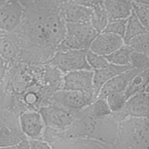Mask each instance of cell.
Here are the masks:
<instances>
[{
  "instance_id": "obj_14",
  "label": "cell",
  "mask_w": 149,
  "mask_h": 149,
  "mask_svg": "<svg viewBox=\"0 0 149 149\" xmlns=\"http://www.w3.org/2000/svg\"><path fill=\"white\" fill-rule=\"evenodd\" d=\"M52 149H112V145L91 139H59L48 143Z\"/></svg>"
},
{
  "instance_id": "obj_13",
  "label": "cell",
  "mask_w": 149,
  "mask_h": 149,
  "mask_svg": "<svg viewBox=\"0 0 149 149\" xmlns=\"http://www.w3.org/2000/svg\"><path fill=\"white\" fill-rule=\"evenodd\" d=\"M21 129L24 135L31 139H41L45 130V124L37 111H27L19 116Z\"/></svg>"
},
{
  "instance_id": "obj_31",
  "label": "cell",
  "mask_w": 149,
  "mask_h": 149,
  "mask_svg": "<svg viewBox=\"0 0 149 149\" xmlns=\"http://www.w3.org/2000/svg\"><path fill=\"white\" fill-rule=\"evenodd\" d=\"M127 19H118L109 21L108 24L103 32L112 33L123 38L125 33Z\"/></svg>"
},
{
  "instance_id": "obj_15",
  "label": "cell",
  "mask_w": 149,
  "mask_h": 149,
  "mask_svg": "<svg viewBox=\"0 0 149 149\" xmlns=\"http://www.w3.org/2000/svg\"><path fill=\"white\" fill-rule=\"evenodd\" d=\"M124 44L122 37L112 33L102 32L93 41L89 49L96 54L107 56Z\"/></svg>"
},
{
  "instance_id": "obj_18",
  "label": "cell",
  "mask_w": 149,
  "mask_h": 149,
  "mask_svg": "<svg viewBox=\"0 0 149 149\" xmlns=\"http://www.w3.org/2000/svg\"><path fill=\"white\" fill-rule=\"evenodd\" d=\"M132 68H133L131 65L119 66L109 63L104 68L94 70L93 88L95 98H97L101 88L106 83L117 75Z\"/></svg>"
},
{
  "instance_id": "obj_29",
  "label": "cell",
  "mask_w": 149,
  "mask_h": 149,
  "mask_svg": "<svg viewBox=\"0 0 149 149\" xmlns=\"http://www.w3.org/2000/svg\"><path fill=\"white\" fill-rule=\"evenodd\" d=\"M87 61L92 70H98L107 67L109 62L105 56L96 54L88 49L86 55Z\"/></svg>"
},
{
  "instance_id": "obj_5",
  "label": "cell",
  "mask_w": 149,
  "mask_h": 149,
  "mask_svg": "<svg viewBox=\"0 0 149 149\" xmlns=\"http://www.w3.org/2000/svg\"><path fill=\"white\" fill-rule=\"evenodd\" d=\"M90 23H66V34L58 47V51L88 50L98 34Z\"/></svg>"
},
{
  "instance_id": "obj_37",
  "label": "cell",
  "mask_w": 149,
  "mask_h": 149,
  "mask_svg": "<svg viewBox=\"0 0 149 149\" xmlns=\"http://www.w3.org/2000/svg\"><path fill=\"white\" fill-rule=\"evenodd\" d=\"M17 1H18L25 8L30 5V4L33 3L37 0H17Z\"/></svg>"
},
{
  "instance_id": "obj_4",
  "label": "cell",
  "mask_w": 149,
  "mask_h": 149,
  "mask_svg": "<svg viewBox=\"0 0 149 149\" xmlns=\"http://www.w3.org/2000/svg\"><path fill=\"white\" fill-rule=\"evenodd\" d=\"M116 141L135 149H149V119L128 118L118 122Z\"/></svg>"
},
{
  "instance_id": "obj_39",
  "label": "cell",
  "mask_w": 149,
  "mask_h": 149,
  "mask_svg": "<svg viewBox=\"0 0 149 149\" xmlns=\"http://www.w3.org/2000/svg\"><path fill=\"white\" fill-rule=\"evenodd\" d=\"M0 149H17L16 146H10L5 147H0Z\"/></svg>"
},
{
  "instance_id": "obj_6",
  "label": "cell",
  "mask_w": 149,
  "mask_h": 149,
  "mask_svg": "<svg viewBox=\"0 0 149 149\" xmlns=\"http://www.w3.org/2000/svg\"><path fill=\"white\" fill-rule=\"evenodd\" d=\"M19 115L12 111L0 107V147L16 146L24 139Z\"/></svg>"
},
{
  "instance_id": "obj_34",
  "label": "cell",
  "mask_w": 149,
  "mask_h": 149,
  "mask_svg": "<svg viewBox=\"0 0 149 149\" xmlns=\"http://www.w3.org/2000/svg\"><path fill=\"white\" fill-rule=\"evenodd\" d=\"M9 65V63H8L0 56V85L5 78Z\"/></svg>"
},
{
  "instance_id": "obj_43",
  "label": "cell",
  "mask_w": 149,
  "mask_h": 149,
  "mask_svg": "<svg viewBox=\"0 0 149 149\" xmlns=\"http://www.w3.org/2000/svg\"><path fill=\"white\" fill-rule=\"evenodd\" d=\"M147 55H148V56H149V48H148V51H147Z\"/></svg>"
},
{
  "instance_id": "obj_45",
  "label": "cell",
  "mask_w": 149,
  "mask_h": 149,
  "mask_svg": "<svg viewBox=\"0 0 149 149\" xmlns=\"http://www.w3.org/2000/svg\"></svg>"
},
{
  "instance_id": "obj_32",
  "label": "cell",
  "mask_w": 149,
  "mask_h": 149,
  "mask_svg": "<svg viewBox=\"0 0 149 149\" xmlns=\"http://www.w3.org/2000/svg\"><path fill=\"white\" fill-rule=\"evenodd\" d=\"M31 149H52L51 145L41 139H29Z\"/></svg>"
},
{
  "instance_id": "obj_19",
  "label": "cell",
  "mask_w": 149,
  "mask_h": 149,
  "mask_svg": "<svg viewBox=\"0 0 149 149\" xmlns=\"http://www.w3.org/2000/svg\"><path fill=\"white\" fill-rule=\"evenodd\" d=\"M104 6L109 21L127 19L133 12V2L131 0H105Z\"/></svg>"
},
{
  "instance_id": "obj_12",
  "label": "cell",
  "mask_w": 149,
  "mask_h": 149,
  "mask_svg": "<svg viewBox=\"0 0 149 149\" xmlns=\"http://www.w3.org/2000/svg\"><path fill=\"white\" fill-rule=\"evenodd\" d=\"M24 7L17 0H8L0 8V29L5 33L15 31L21 23Z\"/></svg>"
},
{
  "instance_id": "obj_28",
  "label": "cell",
  "mask_w": 149,
  "mask_h": 149,
  "mask_svg": "<svg viewBox=\"0 0 149 149\" xmlns=\"http://www.w3.org/2000/svg\"><path fill=\"white\" fill-rule=\"evenodd\" d=\"M92 113L98 117H107L112 113L109 106L105 98H97L90 105Z\"/></svg>"
},
{
  "instance_id": "obj_33",
  "label": "cell",
  "mask_w": 149,
  "mask_h": 149,
  "mask_svg": "<svg viewBox=\"0 0 149 149\" xmlns=\"http://www.w3.org/2000/svg\"><path fill=\"white\" fill-rule=\"evenodd\" d=\"M74 1L81 5L92 9L95 6L103 5L105 0H74Z\"/></svg>"
},
{
  "instance_id": "obj_16",
  "label": "cell",
  "mask_w": 149,
  "mask_h": 149,
  "mask_svg": "<svg viewBox=\"0 0 149 149\" xmlns=\"http://www.w3.org/2000/svg\"><path fill=\"white\" fill-rule=\"evenodd\" d=\"M62 15L66 23H90L92 9L81 5L74 0H66L62 8Z\"/></svg>"
},
{
  "instance_id": "obj_2",
  "label": "cell",
  "mask_w": 149,
  "mask_h": 149,
  "mask_svg": "<svg viewBox=\"0 0 149 149\" xmlns=\"http://www.w3.org/2000/svg\"><path fill=\"white\" fill-rule=\"evenodd\" d=\"M65 1L37 0L24 8L21 23L12 32L20 49L18 61L44 63L54 56L66 34Z\"/></svg>"
},
{
  "instance_id": "obj_8",
  "label": "cell",
  "mask_w": 149,
  "mask_h": 149,
  "mask_svg": "<svg viewBox=\"0 0 149 149\" xmlns=\"http://www.w3.org/2000/svg\"><path fill=\"white\" fill-rule=\"evenodd\" d=\"M38 112L45 127L59 131L65 130L71 125L76 113L55 104L42 107Z\"/></svg>"
},
{
  "instance_id": "obj_1",
  "label": "cell",
  "mask_w": 149,
  "mask_h": 149,
  "mask_svg": "<svg viewBox=\"0 0 149 149\" xmlns=\"http://www.w3.org/2000/svg\"><path fill=\"white\" fill-rule=\"evenodd\" d=\"M63 76L48 63H9L0 85V107L19 116L27 111H38L49 105L52 96L62 89Z\"/></svg>"
},
{
  "instance_id": "obj_42",
  "label": "cell",
  "mask_w": 149,
  "mask_h": 149,
  "mask_svg": "<svg viewBox=\"0 0 149 149\" xmlns=\"http://www.w3.org/2000/svg\"><path fill=\"white\" fill-rule=\"evenodd\" d=\"M146 92H148V93H149V85H148V86L147 87V89H146Z\"/></svg>"
},
{
  "instance_id": "obj_41",
  "label": "cell",
  "mask_w": 149,
  "mask_h": 149,
  "mask_svg": "<svg viewBox=\"0 0 149 149\" xmlns=\"http://www.w3.org/2000/svg\"><path fill=\"white\" fill-rule=\"evenodd\" d=\"M6 33L5 32H3V31H2L1 29H0V38L1 37H2L3 35H5Z\"/></svg>"
},
{
  "instance_id": "obj_35",
  "label": "cell",
  "mask_w": 149,
  "mask_h": 149,
  "mask_svg": "<svg viewBox=\"0 0 149 149\" xmlns=\"http://www.w3.org/2000/svg\"><path fill=\"white\" fill-rule=\"evenodd\" d=\"M17 149H31L28 139L22 140L16 145Z\"/></svg>"
},
{
  "instance_id": "obj_3",
  "label": "cell",
  "mask_w": 149,
  "mask_h": 149,
  "mask_svg": "<svg viewBox=\"0 0 149 149\" xmlns=\"http://www.w3.org/2000/svg\"><path fill=\"white\" fill-rule=\"evenodd\" d=\"M118 130V122L111 115L96 116L88 105L75 113L73 121L65 130L59 131L46 127L42 140L49 143L59 139L85 138L113 145L117 140Z\"/></svg>"
},
{
  "instance_id": "obj_24",
  "label": "cell",
  "mask_w": 149,
  "mask_h": 149,
  "mask_svg": "<svg viewBox=\"0 0 149 149\" xmlns=\"http://www.w3.org/2000/svg\"><path fill=\"white\" fill-rule=\"evenodd\" d=\"M146 31L133 10L132 15L127 18L126 22L125 33L123 37L125 44H126L134 37Z\"/></svg>"
},
{
  "instance_id": "obj_44",
  "label": "cell",
  "mask_w": 149,
  "mask_h": 149,
  "mask_svg": "<svg viewBox=\"0 0 149 149\" xmlns=\"http://www.w3.org/2000/svg\"><path fill=\"white\" fill-rule=\"evenodd\" d=\"M131 1H132V0H131Z\"/></svg>"
},
{
  "instance_id": "obj_36",
  "label": "cell",
  "mask_w": 149,
  "mask_h": 149,
  "mask_svg": "<svg viewBox=\"0 0 149 149\" xmlns=\"http://www.w3.org/2000/svg\"><path fill=\"white\" fill-rule=\"evenodd\" d=\"M112 149H135V148H133L119 141H116L113 145H112Z\"/></svg>"
},
{
  "instance_id": "obj_17",
  "label": "cell",
  "mask_w": 149,
  "mask_h": 149,
  "mask_svg": "<svg viewBox=\"0 0 149 149\" xmlns=\"http://www.w3.org/2000/svg\"><path fill=\"white\" fill-rule=\"evenodd\" d=\"M141 71L134 68L129 69L112 78L101 88L97 98H105L112 92H125L133 78Z\"/></svg>"
},
{
  "instance_id": "obj_9",
  "label": "cell",
  "mask_w": 149,
  "mask_h": 149,
  "mask_svg": "<svg viewBox=\"0 0 149 149\" xmlns=\"http://www.w3.org/2000/svg\"><path fill=\"white\" fill-rule=\"evenodd\" d=\"M95 100L93 95L83 92L62 89L52 96L49 104H55L77 112L91 104Z\"/></svg>"
},
{
  "instance_id": "obj_30",
  "label": "cell",
  "mask_w": 149,
  "mask_h": 149,
  "mask_svg": "<svg viewBox=\"0 0 149 149\" xmlns=\"http://www.w3.org/2000/svg\"><path fill=\"white\" fill-rule=\"evenodd\" d=\"M133 10L143 26L149 31V5L133 2Z\"/></svg>"
},
{
  "instance_id": "obj_7",
  "label": "cell",
  "mask_w": 149,
  "mask_h": 149,
  "mask_svg": "<svg viewBox=\"0 0 149 149\" xmlns=\"http://www.w3.org/2000/svg\"><path fill=\"white\" fill-rule=\"evenodd\" d=\"M88 50L58 51L46 63L52 65L63 74L79 70H92L87 61Z\"/></svg>"
},
{
  "instance_id": "obj_23",
  "label": "cell",
  "mask_w": 149,
  "mask_h": 149,
  "mask_svg": "<svg viewBox=\"0 0 149 149\" xmlns=\"http://www.w3.org/2000/svg\"><path fill=\"white\" fill-rule=\"evenodd\" d=\"M132 51L133 50L125 44L116 51L105 56L109 63L119 66L130 65V58Z\"/></svg>"
},
{
  "instance_id": "obj_38",
  "label": "cell",
  "mask_w": 149,
  "mask_h": 149,
  "mask_svg": "<svg viewBox=\"0 0 149 149\" xmlns=\"http://www.w3.org/2000/svg\"><path fill=\"white\" fill-rule=\"evenodd\" d=\"M132 1L137 3L149 5V0H132Z\"/></svg>"
},
{
  "instance_id": "obj_27",
  "label": "cell",
  "mask_w": 149,
  "mask_h": 149,
  "mask_svg": "<svg viewBox=\"0 0 149 149\" xmlns=\"http://www.w3.org/2000/svg\"><path fill=\"white\" fill-rule=\"evenodd\" d=\"M130 65L133 68L144 70L149 68V56L147 53L133 51L130 54Z\"/></svg>"
},
{
  "instance_id": "obj_21",
  "label": "cell",
  "mask_w": 149,
  "mask_h": 149,
  "mask_svg": "<svg viewBox=\"0 0 149 149\" xmlns=\"http://www.w3.org/2000/svg\"><path fill=\"white\" fill-rule=\"evenodd\" d=\"M148 85L149 68L141 71L133 78L124 92L127 100L136 94L146 91Z\"/></svg>"
},
{
  "instance_id": "obj_10",
  "label": "cell",
  "mask_w": 149,
  "mask_h": 149,
  "mask_svg": "<svg viewBox=\"0 0 149 149\" xmlns=\"http://www.w3.org/2000/svg\"><path fill=\"white\" fill-rule=\"evenodd\" d=\"M111 115L118 122L128 118L149 119V93L144 91L131 96L120 112L112 113Z\"/></svg>"
},
{
  "instance_id": "obj_22",
  "label": "cell",
  "mask_w": 149,
  "mask_h": 149,
  "mask_svg": "<svg viewBox=\"0 0 149 149\" xmlns=\"http://www.w3.org/2000/svg\"><path fill=\"white\" fill-rule=\"evenodd\" d=\"M109 23V18L103 5L92 8L90 23L98 33L104 31Z\"/></svg>"
},
{
  "instance_id": "obj_40",
  "label": "cell",
  "mask_w": 149,
  "mask_h": 149,
  "mask_svg": "<svg viewBox=\"0 0 149 149\" xmlns=\"http://www.w3.org/2000/svg\"><path fill=\"white\" fill-rule=\"evenodd\" d=\"M8 0H0V8Z\"/></svg>"
},
{
  "instance_id": "obj_25",
  "label": "cell",
  "mask_w": 149,
  "mask_h": 149,
  "mask_svg": "<svg viewBox=\"0 0 149 149\" xmlns=\"http://www.w3.org/2000/svg\"><path fill=\"white\" fill-rule=\"evenodd\" d=\"M125 44L134 51L147 53L149 48V31L134 37Z\"/></svg>"
},
{
  "instance_id": "obj_26",
  "label": "cell",
  "mask_w": 149,
  "mask_h": 149,
  "mask_svg": "<svg viewBox=\"0 0 149 149\" xmlns=\"http://www.w3.org/2000/svg\"><path fill=\"white\" fill-rule=\"evenodd\" d=\"M112 113L120 112L125 107L127 98L123 92H112L105 98Z\"/></svg>"
},
{
  "instance_id": "obj_11",
  "label": "cell",
  "mask_w": 149,
  "mask_h": 149,
  "mask_svg": "<svg viewBox=\"0 0 149 149\" xmlns=\"http://www.w3.org/2000/svg\"><path fill=\"white\" fill-rule=\"evenodd\" d=\"M93 70H79L63 74V90L79 91L93 95L95 99L93 88Z\"/></svg>"
},
{
  "instance_id": "obj_20",
  "label": "cell",
  "mask_w": 149,
  "mask_h": 149,
  "mask_svg": "<svg viewBox=\"0 0 149 149\" xmlns=\"http://www.w3.org/2000/svg\"><path fill=\"white\" fill-rule=\"evenodd\" d=\"M20 49L12 33H6L0 38V56L8 63L19 61Z\"/></svg>"
}]
</instances>
